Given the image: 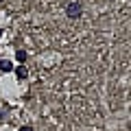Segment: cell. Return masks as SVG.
<instances>
[{"label": "cell", "instance_id": "6da1fadb", "mask_svg": "<svg viewBox=\"0 0 131 131\" xmlns=\"http://www.w3.org/2000/svg\"><path fill=\"white\" fill-rule=\"evenodd\" d=\"M79 13H81V5H77V2H72V5L68 7V15H70V18H77Z\"/></svg>", "mask_w": 131, "mask_h": 131}, {"label": "cell", "instance_id": "7a4b0ae2", "mask_svg": "<svg viewBox=\"0 0 131 131\" xmlns=\"http://www.w3.org/2000/svg\"><path fill=\"white\" fill-rule=\"evenodd\" d=\"M0 70H5V72L13 70V63H11V61H2V63H0Z\"/></svg>", "mask_w": 131, "mask_h": 131}, {"label": "cell", "instance_id": "3957f363", "mask_svg": "<svg viewBox=\"0 0 131 131\" xmlns=\"http://www.w3.org/2000/svg\"><path fill=\"white\" fill-rule=\"evenodd\" d=\"M15 59H18V61H24V59H26V52H24V50H18V52H15Z\"/></svg>", "mask_w": 131, "mask_h": 131}, {"label": "cell", "instance_id": "277c9868", "mask_svg": "<svg viewBox=\"0 0 131 131\" xmlns=\"http://www.w3.org/2000/svg\"><path fill=\"white\" fill-rule=\"evenodd\" d=\"M18 77H22V79H24V77H26V68L20 66V68H18Z\"/></svg>", "mask_w": 131, "mask_h": 131}, {"label": "cell", "instance_id": "5b68a950", "mask_svg": "<svg viewBox=\"0 0 131 131\" xmlns=\"http://www.w3.org/2000/svg\"><path fill=\"white\" fill-rule=\"evenodd\" d=\"M20 131H31V129H28V127H22V129H20Z\"/></svg>", "mask_w": 131, "mask_h": 131}, {"label": "cell", "instance_id": "8992f818", "mask_svg": "<svg viewBox=\"0 0 131 131\" xmlns=\"http://www.w3.org/2000/svg\"><path fill=\"white\" fill-rule=\"evenodd\" d=\"M0 37H2V31H0Z\"/></svg>", "mask_w": 131, "mask_h": 131}, {"label": "cell", "instance_id": "52a82bcc", "mask_svg": "<svg viewBox=\"0 0 131 131\" xmlns=\"http://www.w3.org/2000/svg\"><path fill=\"white\" fill-rule=\"evenodd\" d=\"M0 63H2V61H0Z\"/></svg>", "mask_w": 131, "mask_h": 131}]
</instances>
